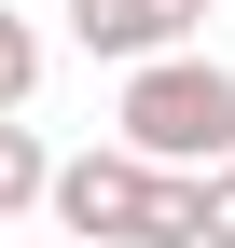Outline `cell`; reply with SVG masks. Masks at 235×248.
Instances as JSON below:
<instances>
[{
  "label": "cell",
  "mask_w": 235,
  "mask_h": 248,
  "mask_svg": "<svg viewBox=\"0 0 235 248\" xmlns=\"http://www.w3.org/2000/svg\"><path fill=\"white\" fill-rule=\"evenodd\" d=\"M125 152H152V166H235V69L221 55H152V69H125Z\"/></svg>",
  "instance_id": "cell-1"
},
{
  "label": "cell",
  "mask_w": 235,
  "mask_h": 248,
  "mask_svg": "<svg viewBox=\"0 0 235 248\" xmlns=\"http://www.w3.org/2000/svg\"><path fill=\"white\" fill-rule=\"evenodd\" d=\"M194 14H208V0H69V42L111 55V69H152V55H180Z\"/></svg>",
  "instance_id": "cell-2"
},
{
  "label": "cell",
  "mask_w": 235,
  "mask_h": 248,
  "mask_svg": "<svg viewBox=\"0 0 235 248\" xmlns=\"http://www.w3.org/2000/svg\"><path fill=\"white\" fill-rule=\"evenodd\" d=\"M28 207H55V152L0 110V221H28Z\"/></svg>",
  "instance_id": "cell-3"
},
{
  "label": "cell",
  "mask_w": 235,
  "mask_h": 248,
  "mask_svg": "<svg viewBox=\"0 0 235 248\" xmlns=\"http://www.w3.org/2000/svg\"><path fill=\"white\" fill-rule=\"evenodd\" d=\"M28 83H42V28L0 14V110H28Z\"/></svg>",
  "instance_id": "cell-4"
},
{
  "label": "cell",
  "mask_w": 235,
  "mask_h": 248,
  "mask_svg": "<svg viewBox=\"0 0 235 248\" xmlns=\"http://www.w3.org/2000/svg\"><path fill=\"white\" fill-rule=\"evenodd\" d=\"M208 248H235V166H208Z\"/></svg>",
  "instance_id": "cell-5"
},
{
  "label": "cell",
  "mask_w": 235,
  "mask_h": 248,
  "mask_svg": "<svg viewBox=\"0 0 235 248\" xmlns=\"http://www.w3.org/2000/svg\"><path fill=\"white\" fill-rule=\"evenodd\" d=\"M55 248H83V234H55Z\"/></svg>",
  "instance_id": "cell-6"
}]
</instances>
